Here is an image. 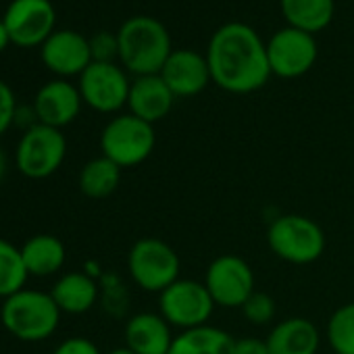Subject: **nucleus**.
I'll list each match as a JSON object with an SVG mask.
<instances>
[{
  "instance_id": "1",
  "label": "nucleus",
  "mask_w": 354,
  "mask_h": 354,
  "mask_svg": "<svg viewBox=\"0 0 354 354\" xmlns=\"http://www.w3.org/2000/svg\"><path fill=\"white\" fill-rule=\"evenodd\" d=\"M211 80L230 94L261 90L271 73L267 42L242 21H230L215 30L207 48Z\"/></svg>"
},
{
  "instance_id": "2",
  "label": "nucleus",
  "mask_w": 354,
  "mask_h": 354,
  "mask_svg": "<svg viewBox=\"0 0 354 354\" xmlns=\"http://www.w3.org/2000/svg\"><path fill=\"white\" fill-rule=\"evenodd\" d=\"M117 38L119 63L136 77L160 73L165 61L173 53L169 30L158 19L148 15L129 17L119 28Z\"/></svg>"
},
{
  "instance_id": "3",
  "label": "nucleus",
  "mask_w": 354,
  "mask_h": 354,
  "mask_svg": "<svg viewBox=\"0 0 354 354\" xmlns=\"http://www.w3.org/2000/svg\"><path fill=\"white\" fill-rule=\"evenodd\" d=\"M0 323L21 342H42L61 323V308L55 298L40 290H19L0 306Z\"/></svg>"
},
{
  "instance_id": "4",
  "label": "nucleus",
  "mask_w": 354,
  "mask_h": 354,
  "mask_svg": "<svg viewBox=\"0 0 354 354\" xmlns=\"http://www.w3.org/2000/svg\"><path fill=\"white\" fill-rule=\"evenodd\" d=\"M273 254L292 265H310L325 252V234L317 221L304 215H281L267 232Z\"/></svg>"
},
{
  "instance_id": "5",
  "label": "nucleus",
  "mask_w": 354,
  "mask_h": 354,
  "mask_svg": "<svg viewBox=\"0 0 354 354\" xmlns=\"http://www.w3.org/2000/svg\"><path fill=\"white\" fill-rule=\"evenodd\" d=\"M156 146V131L152 123L125 113L113 117L100 133L102 156L111 158L121 169L142 165Z\"/></svg>"
},
{
  "instance_id": "6",
  "label": "nucleus",
  "mask_w": 354,
  "mask_h": 354,
  "mask_svg": "<svg viewBox=\"0 0 354 354\" xmlns=\"http://www.w3.org/2000/svg\"><path fill=\"white\" fill-rule=\"evenodd\" d=\"M180 257L175 248L158 238L138 240L127 254V271L138 288L160 294L180 279Z\"/></svg>"
},
{
  "instance_id": "7",
  "label": "nucleus",
  "mask_w": 354,
  "mask_h": 354,
  "mask_svg": "<svg viewBox=\"0 0 354 354\" xmlns=\"http://www.w3.org/2000/svg\"><path fill=\"white\" fill-rule=\"evenodd\" d=\"M215 306L207 286L196 279H177L158 294V313L171 327L182 331L209 325Z\"/></svg>"
},
{
  "instance_id": "8",
  "label": "nucleus",
  "mask_w": 354,
  "mask_h": 354,
  "mask_svg": "<svg viewBox=\"0 0 354 354\" xmlns=\"http://www.w3.org/2000/svg\"><path fill=\"white\" fill-rule=\"evenodd\" d=\"M67 156V140L61 129L38 123L24 131L17 150L15 165L21 175L30 180H46L57 173Z\"/></svg>"
},
{
  "instance_id": "9",
  "label": "nucleus",
  "mask_w": 354,
  "mask_h": 354,
  "mask_svg": "<svg viewBox=\"0 0 354 354\" xmlns=\"http://www.w3.org/2000/svg\"><path fill=\"white\" fill-rule=\"evenodd\" d=\"M267 57L273 75L283 80H296L313 69L319 57V46L313 34L288 26L269 38Z\"/></svg>"
},
{
  "instance_id": "10",
  "label": "nucleus",
  "mask_w": 354,
  "mask_h": 354,
  "mask_svg": "<svg viewBox=\"0 0 354 354\" xmlns=\"http://www.w3.org/2000/svg\"><path fill=\"white\" fill-rule=\"evenodd\" d=\"M80 94L84 104L98 113H117L127 106L131 82L117 63H90L80 75Z\"/></svg>"
},
{
  "instance_id": "11",
  "label": "nucleus",
  "mask_w": 354,
  "mask_h": 354,
  "mask_svg": "<svg viewBox=\"0 0 354 354\" xmlns=\"http://www.w3.org/2000/svg\"><path fill=\"white\" fill-rule=\"evenodd\" d=\"M11 44L19 48L42 46L57 26V13L50 0H13L3 17Z\"/></svg>"
},
{
  "instance_id": "12",
  "label": "nucleus",
  "mask_w": 354,
  "mask_h": 354,
  "mask_svg": "<svg viewBox=\"0 0 354 354\" xmlns=\"http://www.w3.org/2000/svg\"><path fill=\"white\" fill-rule=\"evenodd\" d=\"M205 286L217 306L242 308L254 290V273L250 265L236 254L217 257L205 275Z\"/></svg>"
},
{
  "instance_id": "13",
  "label": "nucleus",
  "mask_w": 354,
  "mask_h": 354,
  "mask_svg": "<svg viewBox=\"0 0 354 354\" xmlns=\"http://www.w3.org/2000/svg\"><path fill=\"white\" fill-rule=\"evenodd\" d=\"M42 63L59 80L82 75L92 63L90 40L73 30H55V34L40 46Z\"/></svg>"
},
{
  "instance_id": "14",
  "label": "nucleus",
  "mask_w": 354,
  "mask_h": 354,
  "mask_svg": "<svg viewBox=\"0 0 354 354\" xmlns=\"http://www.w3.org/2000/svg\"><path fill=\"white\" fill-rule=\"evenodd\" d=\"M158 75L175 94V98L198 96L213 82L207 55H201L190 48L173 50Z\"/></svg>"
},
{
  "instance_id": "15",
  "label": "nucleus",
  "mask_w": 354,
  "mask_h": 354,
  "mask_svg": "<svg viewBox=\"0 0 354 354\" xmlns=\"http://www.w3.org/2000/svg\"><path fill=\"white\" fill-rule=\"evenodd\" d=\"M82 104L84 100L80 88L67 80H53L44 84L34 98L38 121L57 129H63L65 125L73 123L82 111Z\"/></svg>"
},
{
  "instance_id": "16",
  "label": "nucleus",
  "mask_w": 354,
  "mask_h": 354,
  "mask_svg": "<svg viewBox=\"0 0 354 354\" xmlns=\"http://www.w3.org/2000/svg\"><path fill=\"white\" fill-rule=\"evenodd\" d=\"M175 102V94L169 90V86L162 82V77L156 75H140L131 82L129 96H127V109L131 115L140 117L146 123H156L165 119Z\"/></svg>"
},
{
  "instance_id": "17",
  "label": "nucleus",
  "mask_w": 354,
  "mask_h": 354,
  "mask_svg": "<svg viewBox=\"0 0 354 354\" xmlns=\"http://www.w3.org/2000/svg\"><path fill=\"white\" fill-rule=\"evenodd\" d=\"M173 327L160 313H138L125 325V348L133 354H169Z\"/></svg>"
},
{
  "instance_id": "18",
  "label": "nucleus",
  "mask_w": 354,
  "mask_h": 354,
  "mask_svg": "<svg viewBox=\"0 0 354 354\" xmlns=\"http://www.w3.org/2000/svg\"><path fill=\"white\" fill-rule=\"evenodd\" d=\"M269 354H317L321 335L317 325L304 317L279 321L267 335Z\"/></svg>"
},
{
  "instance_id": "19",
  "label": "nucleus",
  "mask_w": 354,
  "mask_h": 354,
  "mask_svg": "<svg viewBox=\"0 0 354 354\" xmlns=\"http://www.w3.org/2000/svg\"><path fill=\"white\" fill-rule=\"evenodd\" d=\"M21 257L30 275L48 277L63 269L67 250H65V244L57 236L38 234V236H32L21 246Z\"/></svg>"
},
{
  "instance_id": "20",
  "label": "nucleus",
  "mask_w": 354,
  "mask_h": 354,
  "mask_svg": "<svg viewBox=\"0 0 354 354\" xmlns=\"http://www.w3.org/2000/svg\"><path fill=\"white\" fill-rule=\"evenodd\" d=\"M50 296L55 298L61 313L82 315V313H88L96 304L98 286L90 275L73 271V273H65L55 283Z\"/></svg>"
},
{
  "instance_id": "21",
  "label": "nucleus",
  "mask_w": 354,
  "mask_h": 354,
  "mask_svg": "<svg viewBox=\"0 0 354 354\" xmlns=\"http://www.w3.org/2000/svg\"><path fill=\"white\" fill-rule=\"evenodd\" d=\"M236 337L225 329L203 325L177 333L169 354H234Z\"/></svg>"
},
{
  "instance_id": "22",
  "label": "nucleus",
  "mask_w": 354,
  "mask_h": 354,
  "mask_svg": "<svg viewBox=\"0 0 354 354\" xmlns=\"http://www.w3.org/2000/svg\"><path fill=\"white\" fill-rule=\"evenodd\" d=\"M279 5L290 28L313 36L323 32L335 15V0H279Z\"/></svg>"
},
{
  "instance_id": "23",
  "label": "nucleus",
  "mask_w": 354,
  "mask_h": 354,
  "mask_svg": "<svg viewBox=\"0 0 354 354\" xmlns=\"http://www.w3.org/2000/svg\"><path fill=\"white\" fill-rule=\"evenodd\" d=\"M119 182H121V167L106 156L88 160L77 177V186L82 194L94 201L111 196L119 188Z\"/></svg>"
},
{
  "instance_id": "24",
  "label": "nucleus",
  "mask_w": 354,
  "mask_h": 354,
  "mask_svg": "<svg viewBox=\"0 0 354 354\" xmlns=\"http://www.w3.org/2000/svg\"><path fill=\"white\" fill-rule=\"evenodd\" d=\"M30 273L26 269L21 248L0 238V298H9L26 288Z\"/></svg>"
},
{
  "instance_id": "25",
  "label": "nucleus",
  "mask_w": 354,
  "mask_h": 354,
  "mask_svg": "<svg viewBox=\"0 0 354 354\" xmlns=\"http://www.w3.org/2000/svg\"><path fill=\"white\" fill-rule=\"evenodd\" d=\"M325 335L335 354H354V302L342 304L333 310Z\"/></svg>"
},
{
  "instance_id": "26",
  "label": "nucleus",
  "mask_w": 354,
  "mask_h": 354,
  "mask_svg": "<svg viewBox=\"0 0 354 354\" xmlns=\"http://www.w3.org/2000/svg\"><path fill=\"white\" fill-rule=\"evenodd\" d=\"M242 313L252 325H267L275 317V300L265 292H252L242 304Z\"/></svg>"
},
{
  "instance_id": "27",
  "label": "nucleus",
  "mask_w": 354,
  "mask_h": 354,
  "mask_svg": "<svg viewBox=\"0 0 354 354\" xmlns=\"http://www.w3.org/2000/svg\"><path fill=\"white\" fill-rule=\"evenodd\" d=\"M90 40L92 63H115L119 61V38L111 32H98Z\"/></svg>"
},
{
  "instance_id": "28",
  "label": "nucleus",
  "mask_w": 354,
  "mask_h": 354,
  "mask_svg": "<svg viewBox=\"0 0 354 354\" xmlns=\"http://www.w3.org/2000/svg\"><path fill=\"white\" fill-rule=\"evenodd\" d=\"M15 111H17L15 94H13L11 86L7 82L0 80V136H3L13 125Z\"/></svg>"
},
{
  "instance_id": "29",
  "label": "nucleus",
  "mask_w": 354,
  "mask_h": 354,
  "mask_svg": "<svg viewBox=\"0 0 354 354\" xmlns=\"http://www.w3.org/2000/svg\"><path fill=\"white\" fill-rule=\"evenodd\" d=\"M53 354H100V350L92 339L75 335V337H67L65 342H61Z\"/></svg>"
},
{
  "instance_id": "30",
  "label": "nucleus",
  "mask_w": 354,
  "mask_h": 354,
  "mask_svg": "<svg viewBox=\"0 0 354 354\" xmlns=\"http://www.w3.org/2000/svg\"><path fill=\"white\" fill-rule=\"evenodd\" d=\"M234 354H269V346H267V339L238 337L234 342Z\"/></svg>"
},
{
  "instance_id": "31",
  "label": "nucleus",
  "mask_w": 354,
  "mask_h": 354,
  "mask_svg": "<svg viewBox=\"0 0 354 354\" xmlns=\"http://www.w3.org/2000/svg\"><path fill=\"white\" fill-rule=\"evenodd\" d=\"M38 123H40V121H38V113H36L34 104H32V106H21V104H17L13 125H17V127H21L24 131H28V129H32V127L38 125Z\"/></svg>"
},
{
  "instance_id": "32",
  "label": "nucleus",
  "mask_w": 354,
  "mask_h": 354,
  "mask_svg": "<svg viewBox=\"0 0 354 354\" xmlns=\"http://www.w3.org/2000/svg\"><path fill=\"white\" fill-rule=\"evenodd\" d=\"M11 44V36H9V30H7V26H5V21L0 19V53H3L7 46Z\"/></svg>"
},
{
  "instance_id": "33",
  "label": "nucleus",
  "mask_w": 354,
  "mask_h": 354,
  "mask_svg": "<svg viewBox=\"0 0 354 354\" xmlns=\"http://www.w3.org/2000/svg\"><path fill=\"white\" fill-rule=\"evenodd\" d=\"M5 173H7V154L3 148H0V182H3Z\"/></svg>"
},
{
  "instance_id": "34",
  "label": "nucleus",
  "mask_w": 354,
  "mask_h": 354,
  "mask_svg": "<svg viewBox=\"0 0 354 354\" xmlns=\"http://www.w3.org/2000/svg\"><path fill=\"white\" fill-rule=\"evenodd\" d=\"M106 354H133V352H131L129 348L123 346V348H115V350H111V352H106Z\"/></svg>"
}]
</instances>
